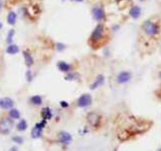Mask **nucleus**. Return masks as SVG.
<instances>
[{
    "label": "nucleus",
    "instance_id": "aec40b11",
    "mask_svg": "<svg viewBox=\"0 0 161 151\" xmlns=\"http://www.w3.org/2000/svg\"><path fill=\"white\" fill-rule=\"evenodd\" d=\"M31 103L34 104V105H40L41 104V98L39 96H33L31 98Z\"/></svg>",
    "mask_w": 161,
    "mask_h": 151
},
{
    "label": "nucleus",
    "instance_id": "bb28decb",
    "mask_svg": "<svg viewBox=\"0 0 161 151\" xmlns=\"http://www.w3.org/2000/svg\"><path fill=\"white\" fill-rule=\"evenodd\" d=\"M2 3H3V0H0V9L2 8Z\"/></svg>",
    "mask_w": 161,
    "mask_h": 151
},
{
    "label": "nucleus",
    "instance_id": "1a4fd4ad",
    "mask_svg": "<svg viewBox=\"0 0 161 151\" xmlns=\"http://www.w3.org/2000/svg\"><path fill=\"white\" fill-rule=\"evenodd\" d=\"M59 140L60 143H62V144H68L71 141V135L70 134V133L62 131V132L59 133Z\"/></svg>",
    "mask_w": 161,
    "mask_h": 151
},
{
    "label": "nucleus",
    "instance_id": "dca6fc26",
    "mask_svg": "<svg viewBox=\"0 0 161 151\" xmlns=\"http://www.w3.org/2000/svg\"><path fill=\"white\" fill-rule=\"evenodd\" d=\"M18 51H19L18 46L15 45H9L6 48L7 54H15L18 53Z\"/></svg>",
    "mask_w": 161,
    "mask_h": 151
},
{
    "label": "nucleus",
    "instance_id": "4468645a",
    "mask_svg": "<svg viewBox=\"0 0 161 151\" xmlns=\"http://www.w3.org/2000/svg\"><path fill=\"white\" fill-rule=\"evenodd\" d=\"M41 116H42V118H44V120H50V119L51 118V116H53L51 110H50V108H47V107H45V108L42 109Z\"/></svg>",
    "mask_w": 161,
    "mask_h": 151
},
{
    "label": "nucleus",
    "instance_id": "f8f14e48",
    "mask_svg": "<svg viewBox=\"0 0 161 151\" xmlns=\"http://www.w3.org/2000/svg\"><path fill=\"white\" fill-rule=\"evenodd\" d=\"M57 68L59 69V71H62L64 72H68L71 71V66L65 62H59V63H57Z\"/></svg>",
    "mask_w": 161,
    "mask_h": 151
},
{
    "label": "nucleus",
    "instance_id": "2eb2a0df",
    "mask_svg": "<svg viewBox=\"0 0 161 151\" xmlns=\"http://www.w3.org/2000/svg\"><path fill=\"white\" fill-rule=\"evenodd\" d=\"M141 14V9L139 6H133L130 9V15L133 18H138Z\"/></svg>",
    "mask_w": 161,
    "mask_h": 151
},
{
    "label": "nucleus",
    "instance_id": "423d86ee",
    "mask_svg": "<svg viewBox=\"0 0 161 151\" xmlns=\"http://www.w3.org/2000/svg\"><path fill=\"white\" fill-rule=\"evenodd\" d=\"M44 125H45V120L44 122L37 123L35 126H34V128L32 129V132H31V136H32V138L40 137V135H41V131H42V129H44Z\"/></svg>",
    "mask_w": 161,
    "mask_h": 151
},
{
    "label": "nucleus",
    "instance_id": "0eeeda50",
    "mask_svg": "<svg viewBox=\"0 0 161 151\" xmlns=\"http://www.w3.org/2000/svg\"><path fill=\"white\" fill-rule=\"evenodd\" d=\"M131 80V74L129 72H121L119 75L117 76V82L123 85V84L128 83Z\"/></svg>",
    "mask_w": 161,
    "mask_h": 151
},
{
    "label": "nucleus",
    "instance_id": "b1692460",
    "mask_svg": "<svg viewBox=\"0 0 161 151\" xmlns=\"http://www.w3.org/2000/svg\"><path fill=\"white\" fill-rule=\"evenodd\" d=\"M25 76H26V79H27L28 82H30V81L32 80V74H31L30 71H27L26 72V75H25Z\"/></svg>",
    "mask_w": 161,
    "mask_h": 151
},
{
    "label": "nucleus",
    "instance_id": "a211bd4d",
    "mask_svg": "<svg viewBox=\"0 0 161 151\" xmlns=\"http://www.w3.org/2000/svg\"><path fill=\"white\" fill-rule=\"evenodd\" d=\"M26 128H27V123H26V121L21 120L18 124H17V129H18L19 131H24V130H26Z\"/></svg>",
    "mask_w": 161,
    "mask_h": 151
},
{
    "label": "nucleus",
    "instance_id": "20e7f679",
    "mask_svg": "<svg viewBox=\"0 0 161 151\" xmlns=\"http://www.w3.org/2000/svg\"><path fill=\"white\" fill-rule=\"evenodd\" d=\"M92 96L90 94H84L77 99V106L80 107V108H86V107L90 106L92 104Z\"/></svg>",
    "mask_w": 161,
    "mask_h": 151
},
{
    "label": "nucleus",
    "instance_id": "f257e3e1",
    "mask_svg": "<svg viewBox=\"0 0 161 151\" xmlns=\"http://www.w3.org/2000/svg\"><path fill=\"white\" fill-rule=\"evenodd\" d=\"M160 18L158 16H152L143 22L141 25V30L145 36L150 39H156L159 36L160 28H161Z\"/></svg>",
    "mask_w": 161,
    "mask_h": 151
},
{
    "label": "nucleus",
    "instance_id": "5701e85b",
    "mask_svg": "<svg viewBox=\"0 0 161 151\" xmlns=\"http://www.w3.org/2000/svg\"><path fill=\"white\" fill-rule=\"evenodd\" d=\"M65 48V46L64 43H60V42H59V43H57V45H56V48H57V51H64Z\"/></svg>",
    "mask_w": 161,
    "mask_h": 151
},
{
    "label": "nucleus",
    "instance_id": "6ab92c4d",
    "mask_svg": "<svg viewBox=\"0 0 161 151\" xmlns=\"http://www.w3.org/2000/svg\"><path fill=\"white\" fill-rule=\"evenodd\" d=\"M9 115L12 119H18L20 117V113L18 110H16V109H11L9 112Z\"/></svg>",
    "mask_w": 161,
    "mask_h": 151
},
{
    "label": "nucleus",
    "instance_id": "cd10ccee",
    "mask_svg": "<svg viewBox=\"0 0 161 151\" xmlns=\"http://www.w3.org/2000/svg\"><path fill=\"white\" fill-rule=\"evenodd\" d=\"M159 97L161 98V88H160V90H159Z\"/></svg>",
    "mask_w": 161,
    "mask_h": 151
},
{
    "label": "nucleus",
    "instance_id": "7c9ffc66",
    "mask_svg": "<svg viewBox=\"0 0 161 151\" xmlns=\"http://www.w3.org/2000/svg\"><path fill=\"white\" fill-rule=\"evenodd\" d=\"M158 151H161V148H159V149H158Z\"/></svg>",
    "mask_w": 161,
    "mask_h": 151
},
{
    "label": "nucleus",
    "instance_id": "c85d7f7f",
    "mask_svg": "<svg viewBox=\"0 0 161 151\" xmlns=\"http://www.w3.org/2000/svg\"><path fill=\"white\" fill-rule=\"evenodd\" d=\"M11 151H16V149H15V148H12V149H11Z\"/></svg>",
    "mask_w": 161,
    "mask_h": 151
},
{
    "label": "nucleus",
    "instance_id": "a878e982",
    "mask_svg": "<svg viewBox=\"0 0 161 151\" xmlns=\"http://www.w3.org/2000/svg\"><path fill=\"white\" fill-rule=\"evenodd\" d=\"M60 106L62 107H64V108H65V107H68V104L65 102V101H62V102H60Z\"/></svg>",
    "mask_w": 161,
    "mask_h": 151
},
{
    "label": "nucleus",
    "instance_id": "9d476101",
    "mask_svg": "<svg viewBox=\"0 0 161 151\" xmlns=\"http://www.w3.org/2000/svg\"><path fill=\"white\" fill-rule=\"evenodd\" d=\"M14 105V102L9 98L0 99V108L2 109H10Z\"/></svg>",
    "mask_w": 161,
    "mask_h": 151
},
{
    "label": "nucleus",
    "instance_id": "c756f323",
    "mask_svg": "<svg viewBox=\"0 0 161 151\" xmlns=\"http://www.w3.org/2000/svg\"><path fill=\"white\" fill-rule=\"evenodd\" d=\"M74 1H79V2H80V1H83V0H74Z\"/></svg>",
    "mask_w": 161,
    "mask_h": 151
},
{
    "label": "nucleus",
    "instance_id": "f03ea898",
    "mask_svg": "<svg viewBox=\"0 0 161 151\" xmlns=\"http://www.w3.org/2000/svg\"><path fill=\"white\" fill-rule=\"evenodd\" d=\"M107 39L106 35V28L103 24H98L95 27L94 31L92 32V35L90 37V42L93 45V48H97L98 45H102V40Z\"/></svg>",
    "mask_w": 161,
    "mask_h": 151
},
{
    "label": "nucleus",
    "instance_id": "393cba45",
    "mask_svg": "<svg viewBox=\"0 0 161 151\" xmlns=\"http://www.w3.org/2000/svg\"><path fill=\"white\" fill-rule=\"evenodd\" d=\"M76 78V74H68L65 76V80H74Z\"/></svg>",
    "mask_w": 161,
    "mask_h": 151
},
{
    "label": "nucleus",
    "instance_id": "7ed1b4c3",
    "mask_svg": "<svg viewBox=\"0 0 161 151\" xmlns=\"http://www.w3.org/2000/svg\"><path fill=\"white\" fill-rule=\"evenodd\" d=\"M87 121L93 128H99L102 122V116L97 112H91L87 115Z\"/></svg>",
    "mask_w": 161,
    "mask_h": 151
},
{
    "label": "nucleus",
    "instance_id": "39448f33",
    "mask_svg": "<svg viewBox=\"0 0 161 151\" xmlns=\"http://www.w3.org/2000/svg\"><path fill=\"white\" fill-rule=\"evenodd\" d=\"M11 127H12V121H10L9 119L4 118L0 121V132L1 133H8Z\"/></svg>",
    "mask_w": 161,
    "mask_h": 151
},
{
    "label": "nucleus",
    "instance_id": "473e14b6",
    "mask_svg": "<svg viewBox=\"0 0 161 151\" xmlns=\"http://www.w3.org/2000/svg\"><path fill=\"white\" fill-rule=\"evenodd\" d=\"M160 51H161V48H160Z\"/></svg>",
    "mask_w": 161,
    "mask_h": 151
},
{
    "label": "nucleus",
    "instance_id": "ddd939ff",
    "mask_svg": "<svg viewBox=\"0 0 161 151\" xmlns=\"http://www.w3.org/2000/svg\"><path fill=\"white\" fill-rule=\"evenodd\" d=\"M23 57H24V60L25 63H26L27 66H31L33 65V57H31V54L27 51H23Z\"/></svg>",
    "mask_w": 161,
    "mask_h": 151
},
{
    "label": "nucleus",
    "instance_id": "412c9836",
    "mask_svg": "<svg viewBox=\"0 0 161 151\" xmlns=\"http://www.w3.org/2000/svg\"><path fill=\"white\" fill-rule=\"evenodd\" d=\"M13 35H14V29H10V31L7 34V39H6V42L9 43V45H11V42H12Z\"/></svg>",
    "mask_w": 161,
    "mask_h": 151
},
{
    "label": "nucleus",
    "instance_id": "2f4dec72",
    "mask_svg": "<svg viewBox=\"0 0 161 151\" xmlns=\"http://www.w3.org/2000/svg\"><path fill=\"white\" fill-rule=\"evenodd\" d=\"M2 26V24H1V23H0V27H1Z\"/></svg>",
    "mask_w": 161,
    "mask_h": 151
},
{
    "label": "nucleus",
    "instance_id": "9b49d317",
    "mask_svg": "<svg viewBox=\"0 0 161 151\" xmlns=\"http://www.w3.org/2000/svg\"><path fill=\"white\" fill-rule=\"evenodd\" d=\"M105 82V78L103 75H99L98 77L96 78V80L94 81V83L91 85V89L92 90H96L97 88H99V87H101L104 84Z\"/></svg>",
    "mask_w": 161,
    "mask_h": 151
},
{
    "label": "nucleus",
    "instance_id": "6e6552de",
    "mask_svg": "<svg viewBox=\"0 0 161 151\" xmlns=\"http://www.w3.org/2000/svg\"><path fill=\"white\" fill-rule=\"evenodd\" d=\"M93 12V16L94 18L98 20V21H101L102 19H104L105 17V13H104V10H103L102 7H99V6H95L92 10Z\"/></svg>",
    "mask_w": 161,
    "mask_h": 151
},
{
    "label": "nucleus",
    "instance_id": "4be33fe9",
    "mask_svg": "<svg viewBox=\"0 0 161 151\" xmlns=\"http://www.w3.org/2000/svg\"><path fill=\"white\" fill-rule=\"evenodd\" d=\"M12 140H13L14 142H16V143L21 144L22 142H23V138L20 137V136H15V137H13V138H12Z\"/></svg>",
    "mask_w": 161,
    "mask_h": 151
},
{
    "label": "nucleus",
    "instance_id": "f3484780",
    "mask_svg": "<svg viewBox=\"0 0 161 151\" xmlns=\"http://www.w3.org/2000/svg\"><path fill=\"white\" fill-rule=\"evenodd\" d=\"M16 18H17V15L15 12L11 11V12L8 13V16H7V22L9 24H14L16 22Z\"/></svg>",
    "mask_w": 161,
    "mask_h": 151
}]
</instances>
